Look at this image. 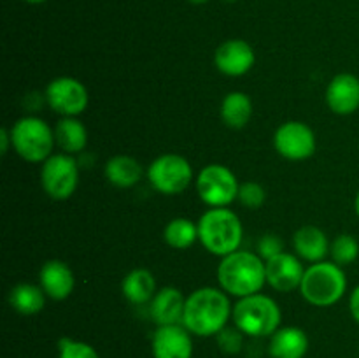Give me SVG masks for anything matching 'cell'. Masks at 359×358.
Returning <instances> with one entry per match:
<instances>
[{
	"mask_svg": "<svg viewBox=\"0 0 359 358\" xmlns=\"http://www.w3.org/2000/svg\"><path fill=\"white\" fill-rule=\"evenodd\" d=\"M58 358H100L97 350L83 340L62 337L58 340Z\"/></svg>",
	"mask_w": 359,
	"mask_h": 358,
	"instance_id": "4316f807",
	"label": "cell"
},
{
	"mask_svg": "<svg viewBox=\"0 0 359 358\" xmlns=\"http://www.w3.org/2000/svg\"><path fill=\"white\" fill-rule=\"evenodd\" d=\"M42 290L46 295H49L55 300H63L69 297L74 290V274L67 263L60 262V260H49L42 265L41 274Z\"/></svg>",
	"mask_w": 359,
	"mask_h": 358,
	"instance_id": "e0dca14e",
	"label": "cell"
},
{
	"mask_svg": "<svg viewBox=\"0 0 359 358\" xmlns=\"http://www.w3.org/2000/svg\"><path fill=\"white\" fill-rule=\"evenodd\" d=\"M198 239L212 255H231L242 242L241 220L226 207H212L200 218Z\"/></svg>",
	"mask_w": 359,
	"mask_h": 358,
	"instance_id": "3957f363",
	"label": "cell"
},
{
	"mask_svg": "<svg viewBox=\"0 0 359 358\" xmlns=\"http://www.w3.org/2000/svg\"><path fill=\"white\" fill-rule=\"evenodd\" d=\"M11 142L27 161H42L51 157L55 146V132L41 118L27 116L18 119L11 128Z\"/></svg>",
	"mask_w": 359,
	"mask_h": 358,
	"instance_id": "8992f818",
	"label": "cell"
},
{
	"mask_svg": "<svg viewBox=\"0 0 359 358\" xmlns=\"http://www.w3.org/2000/svg\"><path fill=\"white\" fill-rule=\"evenodd\" d=\"M276 150L290 160H305L316 151V137L309 125L302 121H287L279 126L273 137Z\"/></svg>",
	"mask_w": 359,
	"mask_h": 358,
	"instance_id": "8fae6325",
	"label": "cell"
},
{
	"mask_svg": "<svg viewBox=\"0 0 359 358\" xmlns=\"http://www.w3.org/2000/svg\"><path fill=\"white\" fill-rule=\"evenodd\" d=\"M123 295L132 304H146L153 300L156 293V281L154 276L146 269H135L123 279Z\"/></svg>",
	"mask_w": 359,
	"mask_h": 358,
	"instance_id": "7402d4cb",
	"label": "cell"
},
{
	"mask_svg": "<svg viewBox=\"0 0 359 358\" xmlns=\"http://www.w3.org/2000/svg\"><path fill=\"white\" fill-rule=\"evenodd\" d=\"M46 100L53 111L65 116H76L86 109L88 90L74 77H56L46 88Z\"/></svg>",
	"mask_w": 359,
	"mask_h": 358,
	"instance_id": "30bf717a",
	"label": "cell"
},
{
	"mask_svg": "<svg viewBox=\"0 0 359 358\" xmlns=\"http://www.w3.org/2000/svg\"><path fill=\"white\" fill-rule=\"evenodd\" d=\"M217 346L223 353L226 354H237L238 351L244 346V333L235 326V329H230V326H224L219 333H217Z\"/></svg>",
	"mask_w": 359,
	"mask_h": 358,
	"instance_id": "83f0119b",
	"label": "cell"
},
{
	"mask_svg": "<svg viewBox=\"0 0 359 358\" xmlns=\"http://www.w3.org/2000/svg\"><path fill=\"white\" fill-rule=\"evenodd\" d=\"M330 253H332V258L337 265H351L359 255V242L354 235L342 234L332 242Z\"/></svg>",
	"mask_w": 359,
	"mask_h": 358,
	"instance_id": "484cf974",
	"label": "cell"
},
{
	"mask_svg": "<svg viewBox=\"0 0 359 358\" xmlns=\"http://www.w3.org/2000/svg\"><path fill=\"white\" fill-rule=\"evenodd\" d=\"M217 279L224 291L237 297L258 293L266 283V265L258 255L249 251H235L223 256L217 269Z\"/></svg>",
	"mask_w": 359,
	"mask_h": 358,
	"instance_id": "7a4b0ae2",
	"label": "cell"
},
{
	"mask_svg": "<svg viewBox=\"0 0 359 358\" xmlns=\"http://www.w3.org/2000/svg\"><path fill=\"white\" fill-rule=\"evenodd\" d=\"M258 249H259V255H262V258L270 260V258H273L276 255H279V253H283V241H280L277 235L266 234L259 239Z\"/></svg>",
	"mask_w": 359,
	"mask_h": 358,
	"instance_id": "f546056e",
	"label": "cell"
},
{
	"mask_svg": "<svg viewBox=\"0 0 359 358\" xmlns=\"http://www.w3.org/2000/svg\"><path fill=\"white\" fill-rule=\"evenodd\" d=\"M163 237L172 248L186 249L198 237V225H195L188 218H175L165 227Z\"/></svg>",
	"mask_w": 359,
	"mask_h": 358,
	"instance_id": "d4e9b609",
	"label": "cell"
},
{
	"mask_svg": "<svg viewBox=\"0 0 359 358\" xmlns=\"http://www.w3.org/2000/svg\"><path fill=\"white\" fill-rule=\"evenodd\" d=\"M237 199L241 200L245 207H249V209H258V207H262L263 202H265L266 193L262 185L249 181V183H244V185H241Z\"/></svg>",
	"mask_w": 359,
	"mask_h": 358,
	"instance_id": "f1b7e54d",
	"label": "cell"
},
{
	"mask_svg": "<svg viewBox=\"0 0 359 358\" xmlns=\"http://www.w3.org/2000/svg\"><path fill=\"white\" fill-rule=\"evenodd\" d=\"M230 300L217 288H200L186 298L182 325L198 337L217 336L230 319Z\"/></svg>",
	"mask_w": 359,
	"mask_h": 358,
	"instance_id": "6da1fadb",
	"label": "cell"
},
{
	"mask_svg": "<svg viewBox=\"0 0 359 358\" xmlns=\"http://www.w3.org/2000/svg\"><path fill=\"white\" fill-rule=\"evenodd\" d=\"M151 185L165 195L182 193L193 179L191 165L179 154H163L149 165L147 171Z\"/></svg>",
	"mask_w": 359,
	"mask_h": 358,
	"instance_id": "ba28073f",
	"label": "cell"
},
{
	"mask_svg": "<svg viewBox=\"0 0 359 358\" xmlns=\"http://www.w3.org/2000/svg\"><path fill=\"white\" fill-rule=\"evenodd\" d=\"M105 178L109 179V183L119 186V188H130V186L137 185L139 179L142 178V167L135 158L119 154V157L111 158L107 161Z\"/></svg>",
	"mask_w": 359,
	"mask_h": 358,
	"instance_id": "44dd1931",
	"label": "cell"
},
{
	"mask_svg": "<svg viewBox=\"0 0 359 358\" xmlns=\"http://www.w3.org/2000/svg\"><path fill=\"white\" fill-rule=\"evenodd\" d=\"M231 318H233L235 326L244 336L266 337L279 330L283 314L273 298L255 293L249 297H242L235 304Z\"/></svg>",
	"mask_w": 359,
	"mask_h": 358,
	"instance_id": "277c9868",
	"label": "cell"
},
{
	"mask_svg": "<svg viewBox=\"0 0 359 358\" xmlns=\"http://www.w3.org/2000/svg\"><path fill=\"white\" fill-rule=\"evenodd\" d=\"M309 351V337L298 326H284L270 336L269 353L272 358H304Z\"/></svg>",
	"mask_w": 359,
	"mask_h": 358,
	"instance_id": "ac0fdd59",
	"label": "cell"
},
{
	"mask_svg": "<svg viewBox=\"0 0 359 358\" xmlns=\"http://www.w3.org/2000/svg\"><path fill=\"white\" fill-rule=\"evenodd\" d=\"M347 288L346 274L335 262H318L309 267L302 279L300 291L307 302L328 307L344 297Z\"/></svg>",
	"mask_w": 359,
	"mask_h": 358,
	"instance_id": "5b68a950",
	"label": "cell"
},
{
	"mask_svg": "<svg viewBox=\"0 0 359 358\" xmlns=\"http://www.w3.org/2000/svg\"><path fill=\"white\" fill-rule=\"evenodd\" d=\"M293 244L294 251L304 260H309V262H321L326 253L330 251V244L325 232L319 230L318 227H311V225L302 227L294 234Z\"/></svg>",
	"mask_w": 359,
	"mask_h": 358,
	"instance_id": "d6986e66",
	"label": "cell"
},
{
	"mask_svg": "<svg viewBox=\"0 0 359 358\" xmlns=\"http://www.w3.org/2000/svg\"><path fill=\"white\" fill-rule=\"evenodd\" d=\"M25 2H28V4H42V2H46V0H25Z\"/></svg>",
	"mask_w": 359,
	"mask_h": 358,
	"instance_id": "836d02e7",
	"label": "cell"
},
{
	"mask_svg": "<svg viewBox=\"0 0 359 358\" xmlns=\"http://www.w3.org/2000/svg\"><path fill=\"white\" fill-rule=\"evenodd\" d=\"M216 67L226 76H242L255 65V51L242 39H231L217 48Z\"/></svg>",
	"mask_w": 359,
	"mask_h": 358,
	"instance_id": "5bb4252c",
	"label": "cell"
},
{
	"mask_svg": "<svg viewBox=\"0 0 359 358\" xmlns=\"http://www.w3.org/2000/svg\"><path fill=\"white\" fill-rule=\"evenodd\" d=\"M79 171L70 154H51L41 171V183L44 192L55 200H65L76 192Z\"/></svg>",
	"mask_w": 359,
	"mask_h": 358,
	"instance_id": "9c48e42d",
	"label": "cell"
},
{
	"mask_svg": "<svg viewBox=\"0 0 359 358\" xmlns=\"http://www.w3.org/2000/svg\"><path fill=\"white\" fill-rule=\"evenodd\" d=\"M326 102L337 114H353L359 109V77L354 74H339L326 90Z\"/></svg>",
	"mask_w": 359,
	"mask_h": 358,
	"instance_id": "9a60e30c",
	"label": "cell"
},
{
	"mask_svg": "<svg viewBox=\"0 0 359 358\" xmlns=\"http://www.w3.org/2000/svg\"><path fill=\"white\" fill-rule=\"evenodd\" d=\"M356 213H358V216H359V193H358V197H356Z\"/></svg>",
	"mask_w": 359,
	"mask_h": 358,
	"instance_id": "e575fe53",
	"label": "cell"
},
{
	"mask_svg": "<svg viewBox=\"0 0 359 358\" xmlns=\"http://www.w3.org/2000/svg\"><path fill=\"white\" fill-rule=\"evenodd\" d=\"M55 140L67 154L79 153L86 146L88 132L79 119H76L74 116H67L56 123Z\"/></svg>",
	"mask_w": 359,
	"mask_h": 358,
	"instance_id": "ffe728a7",
	"label": "cell"
},
{
	"mask_svg": "<svg viewBox=\"0 0 359 358\" xmlns=\"http://www.w3.org/2000/svg\"><path fill=\"white\" fill-rule=\"evenodd\" d=\"M238 181L233 172L224 165H207L196 179L200 199L210 207H224L238 197Z\"/></svg>",
	"mask_w": 359,
	"mask_h": 358,
	"instance_id": "52a82bcc",
	"label": "cell"
},
{
	"mask_svg": "<svg viewBox=\"0 0 359 358\" xmlns=\"http://www.w3.org/2000/svg\"><path fill=\"white\" fill-rule=\"evenodd\" d=\"M191 4H196V6H200V4H205L207 0H189Z\"/></svg>",
	"mask_w": 359,
	"mask_h": 358,
	"instance_id": "d6a6232c",
	"label": "cell"
},
{
	"mask_svg": "<svg viewBox=\"0 0 359 358\" xmlns=\"http://www.w3.org/2000/svg\"><path fill=\"white\" fill-rule=\"evenodd\" d=\"M151 347L154 358H191V332L184 325L158 326Z\"/></svg>",
	"mask_w": 359,
	"mask_h": 358,
	"instance_id": "7c38bea8",
	"label": "cell"
},
{
	"mask_svg": "<svg viewBox=\"0 0 359 358\" xmlns=\"http://www.w3.org/2000/svg\"><path fill=\"white\" fill-rule=\"evenodd\" d=\"M186 298L182 297L177 288L167 286L163 290L156 291L149 305V312L153 321L158 326L165 325H182V316H184Z\"/></svg>",
	"mask_w": 359,
	"mask_h": 358,
	"instance_id": "2e32d148",
	"label": "cell"
},
{
	"mask_svg": "<svg viewBox=\"0 0 359 358\" xmlns=\"http://www.w3.org/2000/svg\"><path fill=\"white\" fill-rule=\"evenodd\" d=\"M349 309H351V314H353V318L356 319V323L359 325V284L354 288L353 293H351Z\"/></svg>",
	"mask_w": 359,
	"mask_h": 358,
	"instance_id": "4dcf8cb0",
	"label": "cell"
},
{
	"mask_svg": "<svg viewBox=\"0 0 359 358\" xmlns=\"http://www.w3.org/2000/svg\"><path fill=\"white\" fill-rule=\"evenodd\" d=\"M252 116V102L242 91H231L223 98L221 104V118L224 125L231 128H242L249 123Z\"/></svg>",
	"mask_w": 359,
	"mask_h": 358,
	"instance_id": "603a6c76",
	"label": "cell"
},
{
	"mask_svg": "<svg viewBox=\"0 0 359 358\" xmlns=\"http://www.w3.org/2000/svg\"><path fill=\"white\" fill-rule=\"evenodd\" d=\"M266 283L277 291H291L298 288L304 279V267L300 260L291 253H279L266 260Z\"/></svg>",
	"mask_w": 359,
	"mask_h": 358,
	"instance_id": "4fadbf2b",
	"label": "cell"
},
{
	"mask_svg": "<svg viewBox=\"0 0 359 358\" xmlns=\"http://www.w3.org/2000/svg\"><path fill=\"white\" fill-rule=\"evenodd\" d=\"M0 140H2V154L7 153V144H9L11 140V132H7L6 128L0 132Z\"/></svg>",
	"mask_w": 359,
	"mask_h": 358,
	"instance_id": "1f68e13d",
	"label": "cell"
},
{
	"mask_svg": "<svg viewBox=\"0 0 359 358\" xmlns=\"http://www.w3.org/2000/svg\"><path fill=\"white\" fill-rule=\"evenodd\" d=\"M46 291L30 283H21L14 286L9 293V302L21 314H37L44 309Z\"/></svg>",
	"mask_w": 359,
	"mask_h": 358,
	"instance_id": "cb8c5ba5",
	"label": "cell"
}]
</instances>
